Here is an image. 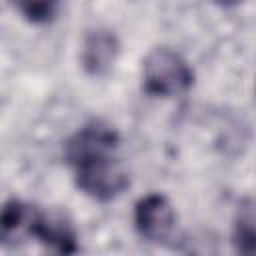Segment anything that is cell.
<instances>
[{"label": "cell", "mask_w": 256, "mask_h": 256, "mask_svg": "<svg viewBox=\"0 0 256 256\" xmlns=\"http://www.w3.org/2000/svg\"><path fill=\"white\" fill-rule=\"evenodd\" d=\"M28 210L30 206H26L24 202L12 198L4 204L2 208V218H0V224H2V240H10L12 236H16V232H20L26 224V218H28Z\"/></svg>", "instance_id": "cell-8"}, {"label": "cell", "mask_w": 256, "mask_h": 256, "mask_svg": "<svg viewBox=\"0 0 256 256\" xmlns=\"http://www.w3.org/2000/svg\"><path fill=\"white\" fill-rule=\"evenodd\" d=\"M120 54V40L110 28H92L86 32L80 48V64L90 76H104Z\"/></svg>", "instance_id": "cell-5"}, {"label": "cell", "mask_w": 256, "mask_h": 256, "mask_svg": "<svg viewBox=\"0 0 256 256\" xmlns=\"http://www.w3.org/2000/svg\"><path fill=\"white\" fill-rule=\"evenodd\" d=\"M24 230L56 252L72 254L78 250L72 224L58 212H40L30 206Z\"/></svg>", "instance_id": "cell-4"}, {"label": "cell", "mask_w": 256, "mask_h": 256, "mask_svg": "<svg viewBox=\"0 0 256 256\" xmlns=\"http://www.w3.org/2000/svg\"><path fill=\"white\" fill-rule=\"evenodd\" d=\"M134 226L140 238L152 244L168 242L176 228V212L170 200L162 194H148L140 198L134 208Z\"/></svg>", "instance_id": "cell-3"}, {"label": "cell", "mask_w": 256, "mask_h": 256, "mask_svg": "<svg viewBox=\"0 0 256 256\" xmlns=\"http://www.w3.org/2000/svg\"><path fill=\"white\" fill-rule=\"evenodd\" d=\"M118 144V132L102 120L84 124L66 140L64 158L74 168L76 186L86 196L108 202L128 188V172L114 156Z\"/></svg>", "instance_id": "cell-1"}, {"label": "cell", "mask_w": 256, "mask_h": 256, "mask_svg": "<svg viewBox=\"0 0 256 256\" xmlns=\"http://www.w3.org/2000/svg\"><path fill=\"white\" fill-rule=\"evenodd\" d=\"M214 4H218V6H224V8H228V6H234V4H238L240 0H212Z\"/></svg>", "instance_id": "cell-9"}, {"label": "cell", "mask_w": 256, "mask_h": 256, "mask_svg": "<svg viewBox=\"0 0 256 256\" xmlns=\"http://www.w3.org/2000/svg\"><path fill=\"white\" fill-rule=\"evenodd\" d=\"M232 242L236 252L256 256V200H244L238 206Z\"/></svg>", "instance_id": "cell-6"}, {"label": "cell", "mask_w": 256, "mask_h": 256, "mask_svg": "<svg viewBox=\"0 0 256 256\" xmlns=\"http://www.w3.org/2000/svg\"><path fill=\"white\" fill-rule=\"evenodd\" d=\"M192 82L194 72L178 52L158 46L146 54L142 62V88L146 94L172 98L186 92Z\"/></svg>", "instance_id": "cell-2"}, {"label": "cell", "mask_w": 256, "mask_h": 256, "mask_svg": "<svg viewBox=\"0 0 256 256\" xmlns=\"http://www.w3.org/2000/svg\"><path fill=\"white\" fill-rule=\"evenodd\" d=\"M12 8L32 24H46L58 12V0H8Z\"/></svg>", "instance_id": "cell-7"}]
</instances>
